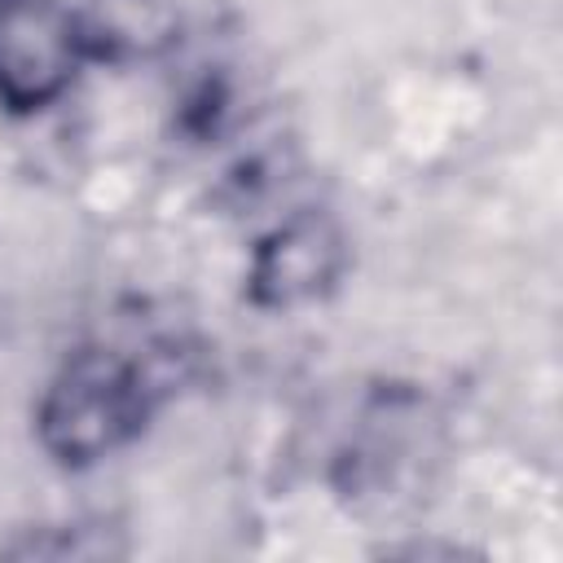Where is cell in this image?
Segmentation results:
<instances>
[{
  "label": "cell",
  "mask_w": 563,
  "mask_h": 563,
  "mask_svg": "<svg viewBox=\"0 0 563 563\" xmlns=\"http://www.w3.org/2000/svg\"><path fill=\"white\" fill-rule=\"evenodd\" d=\"M158 400L163 378L136 352L84 343L66 352V361L40 391L35 440L57 466L84 471L128 449L150 427Z\"/></svg>",
  "instance_id": "obj_1"
},
{
  "label": "cell",
  "mask_w": 563,
  "mask_h": 563,
  "mask_svg": "<svg viewBox=\"0 0 563 563\" xmlns=\"http://www.w3.org/2000/svg\"><path fill=\"white\" fill-rule=\"evenodd\" d=\"M84 62L79 9L66 0H0V110L26 119L57 106Z\"/></svg>",
  "instance_id": "obj_2"
},
{
  "label": "cell",
  "mask_w": 563,
  "mask_h": 563,
  "mask_svg": "<svg viewBox=\"0 0 563 563\" xmlns=\"http://www.w3.org/2000/svg\"><path fill=\"white\" fill-rule=\"evenodd\" d=\"M347 233L330 211L303 207L268 229L246 264V299L260 312H290L325 299L347 273Z\"/></svg>",
  "instance_id": "obj_3"
},
{
  "label": "cell",
  "mask_w": 563,
  "mask_h": 563,
  "mask_svg": "<svg viewBox=\"0 0 563 563\" xmlns=\"http://www.w3.org/2000/svg\"><path fill=\"white\" fill-rule=\"evenodd\" d=\"M79 31L88 62L136 66L172 53L180 44L176 0H88L79 9Z\"/></svg>",
  "instance_id": "obj_4"
}]
</instances>
